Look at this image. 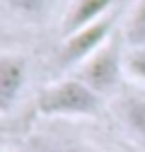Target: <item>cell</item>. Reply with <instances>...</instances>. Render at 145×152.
<instances>
[{
	"mask_svg": "<svg viewBox=\"0 0 145 152\" xmlns=\"http://www.w3.org/2000/svg\"><path fill=\"white\" fill-rule=\"evenodd\" d=\"M102 109V97L80 77H65L48 85L36 102V111L48 118H85Z\"/></svg>",
	"mask_w": 145,
	"mask_h": 152,
	"instance_id": "1",
	"label": "cell"
},
{
	"mask_svg": "<svg viewBox=\"0 0 145 152\" xmlns=\"http://www.w3.org/2000/svg\"><path fill=\"white\" fill-rule=\"evenodd\" d=\"M123 39H109L97 53H92L85 63L78 65V75L87 87H92L99 97H109L114 94L126 75L123 58H126V48Z\"/></svg>",
	"mask_w": 145,
	"mask_h": 152,
	"instance_id": "2",
	"label": "cell"
},
{
	"mask_svg": "<svg viewBox=\"0 0 145 152\" xmlns=\"http://www.w3.org/2000/svg\"><path fill=\"white\" fill-rule=\"evenodd\" d=\"M116 22L114 12H109L106 17H102V20L92 22L82 27L80 31L70 34V36H63V48H61V56L58 61L63 68H72V65H80L85 63L92 53H97L109 39H111V27Z\"/></svg>",
	"mask_w": 145,
	"mask_h": 152,
	"instance_id": "3",
	"label": "cell"
},
{
	"mask_svg": "<svg viewBox=\"0 0 145 152\" xmlns=\"http://www.w3.org/2000/svg\"><path fill=\"white\" fill-rule=\"evenodd\" d=\"M27 85V61L20 53L5 51L0 56V111L7 113Z\"/></svg>",
	"mask_w": 145,
	"mask_h": 152,
	"instance_id": "4",
	"label": "cell"
},
{
	"mask_svg": "<svg viewBox=\"0 0 145 152\" xmlns=\"http://www.w3.org/2000/svg\"><path fill=\"white\" fill-rule=\"evenodd\" d=\"M116 3L119 0H75L63 17V29H61L63 36H70V34L80 31L82 27L106 17L109 12H114Z\"/></svg>",
	"mask_w": 145,
	"mask_h": 152,
	"instance_id": "5",
	"label": "cell"
},
{
	"mask_svg": "<svg viewBox=\"0 0 145 152\" xmlns=\"http://www.w3.org/2000/svg\"><path fill=\"white\" fill-rule=\"evenodd\" d=\"M119 118L126 133L145 150V97L126 94L119 99Z\"/></svg>",
	"mask_w": 145,
	"mask_h": 152,
	"instance_id": "6",
	"label": "cell"
},
{
	"mask_svg": "<svg viewBox=\"0 0 145 152\" xmlns=\"http://www.w3.org/2000/svg\"><path fill=\"white\" fill-rule=\"evenodd\" d=\"M123 44L126 48H138V46H145V0H138L128 22L123 27Z\"/></svg>",
	"mask_w": 145,
	"mask_h": 152,
	"instance_id": "7",
	"label": "cell"
},
{
	"mask_svg": "<svg viewBox=\"0 0 145 152\" xmlns=\"http://www.w3.org/2000/svg\"><path fill=\"white\" fill-rule=\"evenodd\" d=\"M123 68H126V75H128L131 80L145 82V46H138V48H126Z\"/></svg>",
	"mask_w": 145,
	"mask_h": 152,
	"instance_id": "8",
	"label": "cell"
},
{
	"mask_svg": "<svg viewBox=\"0 0 145 152\" xmlns=\"http://www.w3.org/2000/svg\"><path fill=\"white\" fill-rule=\"evenodd\" d=\"M3 3L15 12V15H22V17H36L41 15L48 0H3Z\"/></svg>",
	"mask_w": 145,
	"mask_h": 152,
	"instance_id": "9",
	"label": "cell"
},
{
	"mask_svg": "<svg viewBox=\"0 0 145 152\" xmlns=\"http://www.w3.org/2000/svg\"><path fill=\"white\" fill-rule=\"evenodd\" d=\"M46 152H87V150H75V147H58V150H46Z\"/></svg>",
	"mask_w": 145,
	"mask_h": 152,
	"instance_id": "10",
	"label": "cell"
}]
</instances>
